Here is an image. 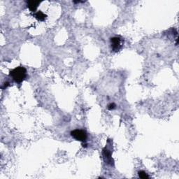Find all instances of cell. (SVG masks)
<instances>
[{"mask_svg": "<svg viewBox=\"0 0 179 179\" xmlns=\"http://www.w3.org/2000/svg\"><path fill=\"white\" fill-rule=\"evenodd\" d=\"M9 75L15 82L21 83L25 79L27 76V70L23 67H18L11 70Z\"/></svg>", "mask_w": 179, "mask_h": 179, "instance_id": "obj_1", "label": "cell"}, {"mask_svg": "<svg viewBox=\"0 0 179 179\" xmlns=\"http://www.w3.org/2000/svg\"><path fill=\"white\" fill-rule=\"evenodd\" d=\"M34 17L36 20L38 21H46V18H47V16L44 13H43L42 11H39L38 12H36L34 14Z\"/></svg>", "mask_w": 179, "mask_h": 179, "instance_id": "obj_6", "label": "cell"}, {"mask_svg": "<svg viewBox=\"0 0 179 179\" xmlns=\"http://www.w3.org/2000/svg\"><path fill=\"white\" fill-rule=\"evenodd\" d=\"M71 136L76 141L81 142H85L87 139V133L84 130H74L70 133Z\"/></svg>", "mask_w": 179, "mask_h": 179, "instance_id": "obj_3", "label": "cell"}, {"mask_svg": "<svg viewBox=\"0 0 179 179\" xmlns=\"http://www.w3.org/2000/svg\"><path fill=\"white\" fill-rule=\"evenodd\" d=\"M40 1H27V7L29 8L30 11L32 12H35L38 6L40 4Z\"/></svg>", "mask_w": 179, "mask_h": 179, "instance_id": "obj_5", "label": "cell"}, {"mask_svg": "<svg viewBox=\"0 0 179 179\" xmlns=\"http://www.w3.org/2000/svg\"><path fill=\"white\" fill-rule=\"evenodd\" d=\"M110 42H111L112 51L117 53V52L120 51L123 48L124 45V38L120 36H113V37L111 38Z\"/></svg>", "mask_w": 179, "mask_h": 179, "instance_id": "obj_2", "label": "cell"}, {"mask_svg": "<svg viewBox=\"0 0 179 179\" xmlns=\"http://www.w3.org/2000/svg\"><path fill=\"white\" fill-rule=\"evenodd\" d=\"M103 156L106 163L111 165V166L113 165V160L111 157V153L109 150L107 149L106 147L103 149Z\"/></svg>", "mask_w": 179, "mask_h": 179, "instance_id": "obj_4", "label": "cell"}, {"mask_svg": "<svg viewBox=\"0 0 179 179\" xmlns=\"http://www.w3.org/2000/svg\"><path fill=\"white\" fill-rule=\"evenodd\" d=\"M115 107H116V105L114 103H111L108 105V109L111 111V110H113L114 108H115Z\"/></svg>", "mask_w": 179, "mask_h": 179, "instance_id": "obj_8", "label": "cell"}, {"mask_svg": "<svg viewBox=\"0 0 179 179\" xmlns=\"http://www.w3.org/2000/svg\"><path fill=\"white\" fill-rule=\"evenodd\" d=\"M9 82H6V83H4V86L1 87V88H2V89H4V88H7V87L9 86Z\"/></svg>", "mask_w": 179, "mask_h": 179, "instance_id": "obj_9", "label": "cell"}, {"mask_svg": "<svg viewBox=\"0 0 179 179\" xmlns=\"http://www.w3.org/2000/svg\"><path fill=\"white\" fill-rule=\"evenodd\" d=\"M138 174H139V178H141L145 179V178H149V176L144 171H139L138 172Z\"/></svg>", "mask_w": 179, "mask_h": 179, "instance_id": "obj_7", "label": "cell"}]
</instances>
